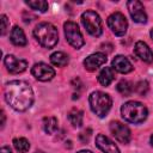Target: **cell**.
I'll return each instance as SVG.
<instances>
[{"label":"cell","instance_id":"obj_1","mask_svg":"<svg viewBox=\"0 0 153 153\" xmlns=\"http://www.w3.org/2000/svg\"><path fill=\"white\" fill-rule=\"evenodd\" d=\"M5 99L14 110L25 111L33 103V91L26 81L13 80L5 86Z\"/></svg>","mask_w":153,"mask_h":153},{"label":"cell","instance_id":"obj_2","mask_svg":"<svg viewBox=\"0 0 153 153\" xmlns=\"http://www.w3.org/2000/svg\"><path fill=\"white\" fill-rule=\"evenodd\" d=\"M33 36L42 47L48 49L55 47L59 41L57 29L50 23H39L33 29Z\"/></svg>","mask_w":153,"mask_h":153},{"label":"cell","instance_id":"obj_3","mask_svg":"<svg viewBox=\"0 0 153 153\" xmlns=\"http://www.w3.org/2000/svg\"><path fill=\"white\" fill-rule=\"evenodd\" d=\"M122 117L130 123H142L147 118V108L140 102H127L121 108Z\"/></svg>","mask_w":153,"mask_h":153},{"label":"cell","instance_id":"obj_4","mask_svg":"<svg viewBox=\"0 0 153 153\" xmlns=\"http://www.w3.org/2000/svg\"><path fill=\"white\" fill-rule=\"evenodd\" d=\"M88 102H90L91 110L98 117H104L109 112V110L112 105V100H111L110 96L108 93H104V92H100V91L92 92L90 94Z\"/></svg>","mask_w":153,"mask_h":153},{"label":"cell","instance_id":"obj_5","mask_svg":"<svg viewBox=\"0 0 153 153\" xmlns=\"http://www.w3.org/2000/svg\"><path fill=\"white\" fill-rule=\"evenodd\" d=\"M81 23L90 35H92L94 37H98L102 35V32H103L102 19L94 11L84 12L81 14Z\"/></svg>","mask_w":153,"mask_h":153},{"label":"cell","instance_id":"obj_6","mask_svg":"<svg viewBox=\"0 0 153 153\" xmlns=\"http://www.w3.org/2000/svg\"><path fill=\"white\" fill-rule=\"evenodd\" d=\"M63 27H65V36H66V39L68 41V43L76 49L81 48L84 45L85 41L82 38L79 26L73 22H66Z\"/></svg>","mask_w":153,"mask_h":153},{"label":"cell","instance_id":"obj_7","mask_svg":"<svg viewBox=\"0 0 153 153\" xmlns=\"http://www.w3.org/2000/svg\"><path fill=\"white\" fill-rule=\"evenodd\" d=\"M108 25L116 36H123L128 27L126 17L120 12H115L108 18Z\"/></svg>","mask_w":153,"mask_h":153},{"label":"cell","instance_id":"obj_8","mask_svg":"<svg viewBox=\"0 0 153 153\" xmlns=\"http://www.w3.org/2000/svg\"><path fill=\"white\" fill-rule=\"evenodd\" d=\"M31 74L39 81H49L55 76V71L53 67L39 62L33 65V67L31 68Z\"/></svg>","mask_w":153,"mask_h":153},{"label":"cell","instance_id":"obj_9","mask_svg":"<svg viewBox=\"0 0 153 153\" xmlns=\"http://www.w3.org/2000/svg\"><path fill=\"white\" fill-rule=\"evenodd\" d=\"M127 7H128V11H129L130 17L133 18V20L135 23L143 24V23L147 22V16H146L143 5L140 1H137V0H130V1L127 2Z\"/></svg>","mask_w":153,"mask_h":153},{"label":"cell","instance_id":"obj_10","mask_svg":"<svg viewBox=\"0 0 153 153\" xmlns=\"http://www.w3.org/2000/svg\"><path fill=\"white\" fill-rule=\"evenodd\" d=\"M110 131L115 136V139L122 143H128L130 140L129 128L118 121H114L110 123Z\"/></svg>","mask_w":153,"mask_h":153},{"label":"cell","instance_id":"obj_11","mask_svg":"<svg viewBox=\"0 0 153 153\" xmlns=\"http://www.w3.org/2000/svg\"><path fill=\"white\" fill-rule=\"evenodd\" d=\"M4 63L7 68V71L12 74H18V73H22L26 69L27 67V62L26 60H23V59H18L13 55H7L5 56L4 59Z\"/></svg>","mask_w":153,"mask_h":153},{"label":"cell","instance_id":"obj_12","mask_svg":"<svg viewBox=\"0 0 153 153\" xmlns=\"http://www.w3.org/2000/svg\"><path fill=\"white\" fill-rule=\"evenodd\" d=\"M105 62H106V55L103 54V53H96V54H92V55L87 56L84 60V66H85V68L87 71L93 72L98 67L104 65Z\"/></svg>","mask_w":153,"mask_h":153},{"label":"cell","instance_id":"obj_13","mask_svg":"<svg viewBox=\"0 0 153 153\" xmlns=\"http://www.w3.org/2000/svg\"><path fill=\"white\" fill-rule=\"evenodd\" d=\"M96 145L103 153H120L118 147L103 134H98L96 136Z\"/></svg>","mask_w":153,"mask_h":153},{"label":"cell","instance_id":"obj_14","mask_svg":"<svg viewBox=\"0 0 153 153\" xmlns=\"http://www.w3.org/2000/svg\"><path fill=\"white\" fill-rule=\"evenodd\" d=\"M134 51H135V55L140 57L143 62H147V63L153 62V51L145 42L142 41L136 42L134 47Z\"/></svg>","mask_w":153,"mask_h":153},{"label":"cell","instance_id":"obj_15","mask_svg":"<svg viewBox=\"0 0 153 153\" xmlns=\"http://www.w3.org/2000/svg\"><path fill=\"white\" fill-rule=\"evenodd\" d=\"M112 67H114L117 72L123 73V74L129 73V72L133 71V66H131L130 61H129L126 56H123V55H117V56H115V59L112 60Z\"/></svg>","mask_w":153,"mask_h":153},{"label":"cell","instance_id":"obj_16","mask_svg":"<svg viewBox=\"0 0 153 153\" xmlns=\"http://www.w3.org/2000/svg\"><path fill=\"white\" fill-rule=\"evenodd\" d=\"M11 42L14 45H18V47L26 45L27 41H26V37H25V33H24L23 29H20L19 26H14L12 29V31H11Z\"/></svg>","mask_w":153,"mask_h":153},{"label":"cell","instance_id":"obj_17","mask_svg":"<svg viewBox=\"0 0 153 153\" xmlns=\"http://www.w3.org/2000/svg\"><path fill=\"white\" fill-rule=\"evenodd\" d=\"M114 79H115V73L111 67H104L98 75V81L103 86H109Z\"/></svg>","mask_w":153,"mask_h":153},{"label":"cell","instance_id":"obj_18","mask_svg":"<svg viewBox=\"0 0 153 153\" xmlns=\"http://www.w3.org/2000/svg\"><path fill=\"white\" fill-rule=\"evenodd\" d=\"M68 120L74 127H81L84 121V112L79 109H72L68 112Z\"/></svg>","mask_w":153,"mask_h":153},{"label":"cell","instance_id":"obj_19","mask_svg":"<svg viewBox=\"0 0 153 153\" xmlns=\"http://www.w3.org/2000/svg\"><path fill=\"white\" fill-rule=\"evenodd\" d=\"M50 61L54 66L65 67L68 63V56L62 51H56V53L50 55Z\"/></svg>","mask_w":153,"mask_h":153},{"label":"cell","instance_id":"obj_20","mask_svg":"<svg viewBox=\"0 0 153 153\" xmlns=\"http://www.w3.org/2000/svg\"><path fill=\"white\" fill-rule=\"evenodd\" d=\"M43 128L45 130V133L48 134H53L56 131L57 129V120L55 117H44L43 118Z\"/></svg>","mask_w":153,"mask_h":153},{"label":"cell","instance_id":"obj_21","mask_svg":"<svg viewBox=\"0 0 153 153\" xmlns=\"http://www.w3.org/2000/svg\"><path fill=\"white\" fill-rule=\"evenodd\" d=\"M117 91H118L122 96L128 97V96H130V94L133 93L134 87H133V85H131L129 81H127V80H121V81L117 84Z\"/></svg>","mask_w":153,"mask_h":153},{"label":"cell","instance_id":"obj_22","mask_svg":"<svg viewBox=\"0 0 153 153\" xmlns=\"http://www.w3.org/2000/svg\"><path fill=\"white\" fill-rule=\"evenodd\" d=\"M13 146L19 153H26L30 148V143L25 137H17L13 140Z\"/></svg>","mask_w":153,"mask_h":153},{"label":"cell","instance_id":"obj_23","mask_svg":"<svg viewBox=\"0 0 153 153\" xmlns=\"http://www.w3.org/2000/svg\"><path fill=\"white\" fill-rule=\"evenodd\" d=\"M29 7H31L32 10L39 11V12H45L48 10V2L43 1V0H37V1H26L25 2Z\"/></svg>","mask_w":153,"mask_h":153},{"label":"cell","instance_id":"obj_24","mask_svg":"<svg viewBox=\"0 0 153 153\" xmlns=\"http://www.w3.org/2000/svg\"><path fill=\"white\" fill-rule=\"evenodd\" d=\"M135 91L140 94V96H145L148 91V82L146 80H142L140 82H137L136 87H135Z\"/></svg>","mask_w":153,"mask_h":153},{"label":"cell","instance_id":"obj_25","mask_svg":"<svg viewBox=\"0 0 153 153\" xmlns=\"http://www.w3.org/2000/svg\"><path fill=\"white\" fill-rule=\"evenodd\" d=\"M7 27H8V19L5 14L1 16V35L4 36L7 31Z\"/></svg>","mask_w":153,"mask_h":153},{"label":"cell","instance_id":"obj_26","mask_svg":"<svg viewBox=\"0 0 153 153\" xmlns=\"http://www.w3.org/2000/svg\"><path fill=\"white\" fill-rule=\"evenodd\" d=\"M1 153H12V151H11V148H10V147L4 146V147L1 148Z\"/></svg>","mask_w":153,"mask_h":153},{"label":"cell","instance_id":"obj_27","mask_svg":"<svg viewBox=\"0 0 153 153\" xmlns=\"http://www.w3.org/2000/svg\"><path fill=\"white\" fill-rule=\"evenodd\" d=\"M1 117H2V122H1V128H4V126H5V112H4V111H1Z\"/></svg>","mask_w":153,"mask_h":153},{"label":"cell","instance_id":"obj_28","mask_svg":"<svg viewBox=\"0 0 153 153\" xmlns=\"http://www.w3.org/2000/svg\"><path fill=\"white\" fill-rule=\"evenodd\" d=\"M76 153H92L91 151H86V149H84V151H79V152H76Z\"/></svg>","mask_w":153,"mask_h":153},{"label":"cell","instance_id":"obj_29","mask_svg":"<svg viewBox=\"0 0 153 153\" xmlns=\"http://www.w3.org/2000/svg\"><path fill=\"white\" fill-rule=\"evenodd\" d=\"M151 145H152V146H153V134H152V135H151Z\"/></svg>","mask_w":153,"mask_h":153},{"label":"cell","instance_id":"obj_30","mask_svg":"<svg viewBox=\"0 0 153 153\" xmlns=\"http://www.w3.org/2000/svg\"><path fill=\"white\" fill-rule=\"evenodd\" d=\"M151 37H152V39H153V29L151 30Z\"/></svg>","mask_w":153,"mask_h":153},{"label":"cell","instance_id":"obj_31","mask_svg":"<svg viewBox=\"0 0 153 153\" xmlns=\"http://www.w3.org/2000/svg\"><path fill=\"white\" fill-rule=\"evenodd\" d=\"M35 153H44V152H43V151H36Z\"/></svg>","mask_w":153,"mask_h":153}]
</instances>
